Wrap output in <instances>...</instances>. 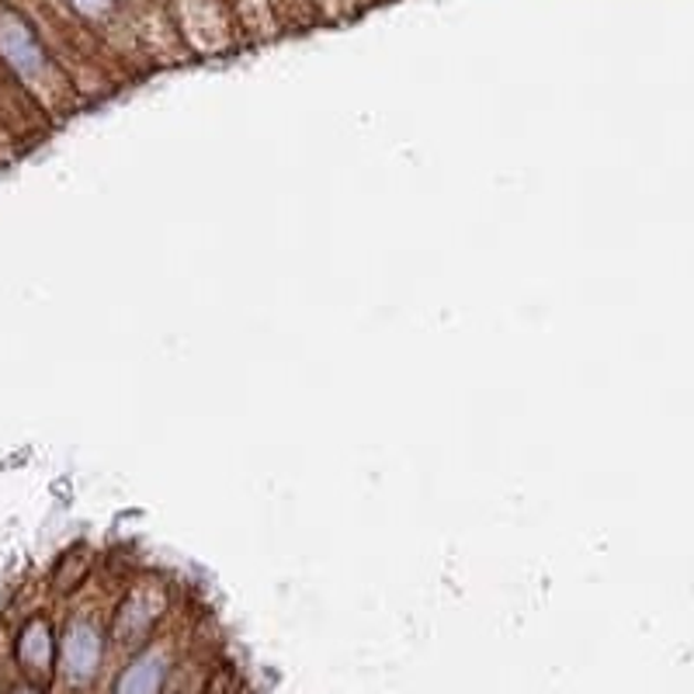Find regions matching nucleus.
<instances>
[{
    "label": "nucleus",
    "mask_w": 694,
    "mask_h": 694,
    "mask_svg": "<svg viewBox=\"0 0 694 694\" xmlns=\"http://www.w3.org/2000/svg\"><path fill=\"white\" fill-rule=\"evenodd\" d=\"M102 666V636L90 621H74L63 636V670L74 684H87Z\"/></svg>",
    "instance_id": "nucleus-1"
},
{
    "label": "nucleus",
    "mask_w": 694,
    "mask_h": 694,
    "mask_svg": "<svg viewBox=\"0 0 694 694\" xmlns=\"http://www.w3.org/2000/svg\"><path fill=\"white\" fill-rule=\"evenodd\" d=\"M18 660L32 677L50 674L53 636H50V626H45V621H29L25 626V632H21V639H18Z\"/></svg>",
    "instance_id": "nucleus-2"
},
{
    "label": "nucleus",
    "mask_w": 694,
    "mask_h": 694,
    "mask_svg": "<svg viewBox=\"0 0 694 694\" xmlns=\"http://www.w3.org/2000/svg\"><path fill=\"white\" fill-rule=\"evenodd\" d=\"M167 677V660L160 653L139 656L115 684V694H160Z\"/></svg>",
    "instance_id": "nucleus-3"
},
{
    "label": "nucleus",
    "mask_w": 694,
    "mask_h": 694,
    "mask_svg": "<svg viewBox=\"0 0 694 694\" xmlns=\"http://www.w3.org/2000/svg\"><path fill=\"white\" fill-rule=\"evenodd\" d=\"M14 694H39V691H35V687H18Z\"/></svg>",
    "instance_id": "nucleus-4"
}]
</instances>
